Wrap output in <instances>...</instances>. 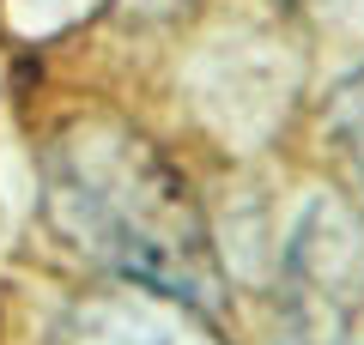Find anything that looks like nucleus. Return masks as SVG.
I'll return each instance as SVG.
<instances>
[{
    "instance_id": "2",
    "label": "nucleus",
    "mask_w": 364,
    "mask_h": 345,
    "mask_svg": "<svg viewBox=\"0 0 364 345\" xmlns=\"http://www.w3.org/2000/svg\"><path fill=\"white\" fill-rule=\"evenodd\" d=\"M340 140H346L352 170H358V182H364V73L340 91Z\"/></svg>"
},
{
    "instance_id": "1",
    "label": "nucleus",
    "mask_w": 364,
    "mask_h": 345,
    "mask_svg": "<svg viewBox=\"0 0 364 345\" xmlns=\"http://www.w3.org/2000/svg\"><path fill=\"white\" fill-rule=\"evenodd\" d=\"M55 212L97 261L152 291L200 303L213 291V236L182 176L128 128H73L49 158Z\"/></svg>"
}]
</instances>
